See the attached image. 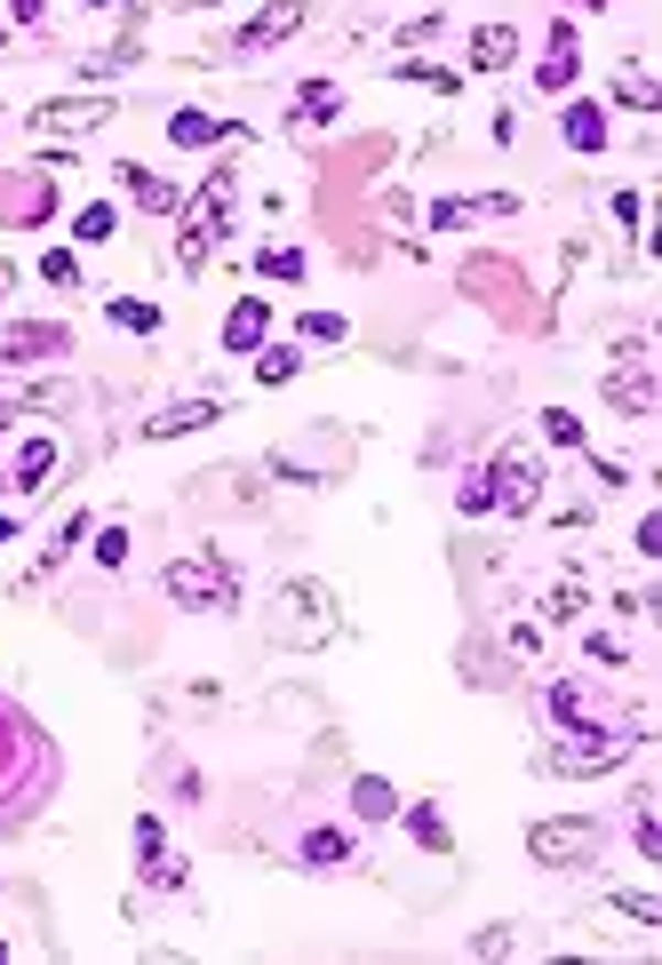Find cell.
I'll return each mask as SVG.
<instances>
[{
	"mask_svg": "<svg viewBox=\"0 0 662 965\" xmlns=\"http://www.w3.org/2000/svg\"><path fill=\"white\" fill-rule=\"evenodd\" d=\"M272 639L280 647H327V639H336V598H327V583H287L280 590Z\"/></svg>",
	"mask_w": 662,
	"mask_h": 965,
	"instance_id": "cell-1",
	"label": "cell"
},
{
	"mask_svg": "<svg viewBox=\"0 0 662 965\" xmlns=\"http://www.w3.org/2000/svg\"><path fill=\"white\" fill-rule=\"evenodd\" d=\"M527 854H535V861H551V870H575V861H590V854H599V822H590V814L535 822V830H527Z\"/></svg>",
	"mask_w": 662,
	"mask_h": 965,
	"instance_id": "cell-2",
	"label": "cell"
},
{
	"mask_svg": "<svg viewBox=\"0 0 662 965\" xmlns=\"http://www.w3.org/2000/svg\"><path fill=\"white\" fill-rule=\"evenodd\" d=\"M160 583H169L176 607H231V598H240V575H231L224 559H176Z\"/></svg>",
	"mask_w": 662,
	"mask_h": 965,
	"instance_id": "cell-3",
	"label": "cell"
},
{
	"mask_svg": "<svg viewBox=\"0 0 662 965\" xmlns=\"http://www.w3.org/2000/svg\"><path fill=\"white\" fill-rule=\"evenodd\" d=\"M224 199H231V169H216L208 176V192H200V208H192V224H184V263H192V272H200V263H208V248H216V231H224Z\"/></svg>",
	"mask_w": 662,
	"mask_h": 965,
	"instance_id": "cell-4",
	"label": "cell"
},
{
	"mask_svg": "<svg viewBox=\"0 0 662 965\" xmlns=\"http://www.w3.org/2000/svg\"><path fill=\"white\" fill-rule=\"evenodd\" d=\"M607 399L622 415H647L654 408V383H647V344H615V376H607Z\"/></svg>",
	"mask_w": 662,
	"mask_h": 965,
	"instance_id": "cell-5",
	"label": "cell"
},
{
	"mask_svg": "<svg viewBox=\"0 0 662 965\" xmlns=\"http://www.w3.org/2000/svg\"><path fill=\"white\" fill-rule=\"evenodd\" d=\"M487 479H495V503H503V511H535V495H543V463L527 455V447H511Z\"/></svg>",
	"mask_w": 662,
	"mask_h": 965,
	"instance_id": "cell-6",
	"label": "cell"
},
{
	"mask_svg": "<svg viewBox=\"0 0 662 965\" xmlns=\"http://www.w3.org/2000/svg\"><path fill=\"white\" fill-rule=\"evenodd\" d=\"M64 344H73V336H64L56 319H17L9 336H0V359H9V368H32V359H56Z\"/></svg>",
	"mask_w": 662,
	"mask_h": 965,
	"instance_id": "cell-7",
	"label": "cell"
},
{
	"mask_svg": "<svg viewBox=\"0 0 662 965\" xmlns=\"http://www.w3.org/2000/svg\"><path fill=\"white\" fill-rule=\"evenodd\" d=\"M639 750V735H607V742H558L551 767L558 774H599V767H622V758Z\"/></svg>",
	"mask_w": 662,
	"mask_h": 965,
	"instance_id": "cell-8",
	"label": "cell"
},
{
	"mask_svg": "<svg viewBox=\"0 0 662 965\" xmlns=\"http://www.w3.org/2000/svg\"><path fill=\"white\" fill-rule=\"evenodd\" d=\"M295 32H304V0H272V9H256V17H248L240 48L256 56V48H280V41H295Z\"/></svg>",
	"mask_w": 662,
	"mask_h": 965,
	"instance_id": "cell-9",
	"label": "cell"
},
{
	"mask_svg": "<svg viewBox=\"0 0 662 965\" xmlns=\"http://www.w3.org/2000/svg\"><path fill=\"white\" fill-rule=\"evenodd\" d=\"M263 336H272V304L263 295H240L224 319V351H263Z\"/></svg>",
	"mask_w": 662,
	"mask_h": 965,
	"instance_id": "cell-10",
	"label": "cell"
},
{
	"mask_svg": "<svg viewBox=\"0 0 662 965\" xmlns=\"http://www.w3.org/2000/svg\"><path fill=\"white\" fill-rule=\"evenodd\" d=\"M112 120V96H80V105H41L32 112V128H48V137H64V128H105Z\"/></svg>",
	"mask_w": 662,
	"mask_h": 965,
	"instance_id": "cell-11",
	"label": "cell"
},
{
	"mask_svg": "<svg viewBox=\"0 0 662 965\" xmlns=\"http://www.w3.org/2000/svg\"><path fill=\"white\" fill-rule=\"evenodd\" d=\"M56 471V440H24L17 447V471H0V487H17V495H41Z\"/></svg>",
	"mask_w": 662,
	"mask_h": 965,
	"instance_id": "cell-12",
	"label": "cell"
},
{
	"mask_svg": "<svg viewBox=\"0 0 662 965\" xmlns=\"http://www.w3.org/2000/svg\"><path fill=\"white\" fill-rule=\"evenodd\" d=\"M216 415H224V399H184V408H169V415L144 423V440H184V431H208Z\"/></svg>",
	"mask_w": 662,
	"mask_h": 965,
	"instance_id": "cell-13",
	"label": "cell"
},
{
	"mask_svg": "<svg viewBox=\"0 0 662 965\" xmlns=\"http://www.w3.org/2000/svg\"><path fill=\"white\" fill-rule=\"evenodd\" d=\"M575 80V24H551V48H543V73H535V88L543 96H558Z\"/></svg>",
	"mask_w": 662,
	"mask_h": 965,
	"instance_id": "cell-14",
	"label": "cell"
},
{
	"mask_svg": "<svg viewBox=\"0 0 662 965\" xmlns=\"http://www.w3.org/2000/svg\"><path fill=\"white\" fill-rule=\"evenodd\" d=\"M120 184H128V199H137V208H152V216H176V184H160L152 169H137V160L120 169Z\"/></svg>",
	"mask_w": 662,
	"mask_h": 965,
	"instance_id": "cell-15",
	"label": "cell"
},
{
	"mask_svg": "<svg viewBox=\"0 0 662 965\" xmlns=\"http://www.w3.org/2000/svg\"><path fill=\"white\" fill-rule=\"evenodd\" d=\"M558 137H567L575 152H607V112H599V105H567V120H558Z\"/></svg>",
	"mask_w": 662,
	"mask_h": 965,
	"instance_id": "cell-16",
	"label": "cell"
},
{
	"mask_svg": "<svg viewBox=\"0 0 662 965\" xmlns=\"http://www.w3.org/2000/svg\"><path fill=\"white\" fill-rule=\"evenodd\" d=\"M336 112H344L336 80H304V88H295V128H319V120H336Z\"/></svg>",
	"mask_w": 662,
	"mask_h": 965,
	"instance_id": "cell-17",
	"label": "cell"
},
{
	"mask_svg": "<svg viewBox=\"0 0 662 965\" xmlns=\"http://www.w3.org/2000/svg\"><path fill=\"white\" fill-rule=\"evenodd\" d=\"M511 56H519V32H511V24H479V41H471V64H479V73H503Z\"/></svg>",
	"mask_w": 662,
	"mask_h": 965,
	"instance_id": "cell-18",
	"label": "cell"
},
{
	"mask_svg": "<svg viewBox=\"0 0 662 965\" xmlns=\"http://www.w3.org/2000/svg\"><path fill=\"white\" fill-rule=\"evenodd\" d=\"M351 806H359V822H391V814H400V790L376 782V774H359L351 782Z\"/></svg>",
	"mask_w": 662,
	"mask_h": 965,
	"instance_id": "cell-19",
	"label": "cell"
},
{
	"mask_svg": "<svg viewBox=\"0 0 662 965\" xmlns=\"http://www.w3.org/2000/svg\"><path fill=\"white\" fill-rule=\"evenodd\" d=\"M216 137H231V128L208 120V112H176V120H169V144H184V152H200V144H216Z\"/></svg>",
	"mask_w": 662,
	"mask_h": 965,
	"instance_id": "cell-20",
	"label": "cell"
},
{
	"mask_svg": "<svg viewBox=\"0 0 662 965\" xmlns=\"http://www.w3.org/2000/svg\"><path fill=\"white\" fill-rule=\"evenodd\" d=\"M112 327H128V336H160V304H144V295H112Z\"/></svg>",
	"mask_w": 662,
	"mask_h": 965,
	"instance_id": "cell-21",
	"label": "cell"
},
{
	"mask_svg": "<svg viewBox=\"0 0 662 965\" xmlns=\"http://www.w3.org/2000/svg\"><path fill=\"white\" fill-rule=\"evenodd\" d=\"M615 96H622L631 112H662V88L639 73V64H622V73H615Z\"/></svg>",
	"mask_w": 662,
	"mask_h": 965,
	"instance_id": "cell-22",
	"label": "cell"
},
{
	"mask_svg": "<svg viewBox=\"0 0 662 965\" xmlns=\"http://www.w3.org/2000/svg\"><path fill=\"white\" fill-rule=\"evenodd\" d=\"M304 861H312V870H336V861H351V838H344V830H312Z\"/></svg>",
	"mask_w": 662,
	"mask_h": 965,
	"instance_id": "cell-23",
	"label": "cell"
},
{
	"mask_svg": "<svg viewBox=\"0 0 662 965\" xmlns=\"http://www.w3.org/2000/svg\"><path fill=\"white\" fill-rule=\"evenodd\" d=\"M295 336H304V344H344L351 327H344V312H304V319H295Z\"/></svg>",
	"mask_w": 662,
	"mask_h": 965,
	"instance_id": "cell-24",
	"label": "cell"
},
{
	"mask_svg": "<svg viewBox=\"0 0 662 965\" xmlns=\"http://www.w3.org/2000/svg\"><path fill=\"white\" fill-rule=\"evenodd\" d=\"M73 231H80V240H88V248H96V240H112V231H120V216H112V208H105V199H88V208H80V216H73Z\"/></svg>",
	"mask_w": 662,
	"mask_h": 965,
	"instance_id": "cell-25",
	"label": "cell"
},
{
	"mask_svg": "<svg viewBox=\"0 0 662 965\" xmlns=\"http://www.w3.org/2000/svg\"><path fill=\"white\" fill-rule=\"evenodd\" d=\"M41 280H48V288H80V256H73V248H48V256H41Z\"/></svg>",
	"mask_w": 662,
	"mask_h": 965,
	"instance_id": "cell-26",
	"label": "cell"
},
{
	"mask_svg": "<svg viewBox=\"0 0 662 965\" xmlns=\"http://www.w3.org/2000/svg\"><path fill=\"white\" fill-rule=\"evenodd\" d=\"M295 368H304V359H295L287 344H272V351H263V359H256V383H287Z\"/></svg>",
	"mask_w": 662,
	"mask_h": 965,
	"instance_id": "cell-27",
	"label": "cell"
},
{
	"mask_svg": "<svg viewBox=\"0 0 662 965\" xmlns=\"http://www.w3.org/2000/svg\"><path fill=\"white\" fill-rule=\"evenodd\" d=\"M256 263H263V280H304V256L295 248H263Z\"/></svg>",
	"mask_w": 662,
	"mask_h": 965,
	"instance_id": "cell-28",
	"label": "cell"
},
{
	"mask_svg": "<svg viewBox=\"0 0 662 965\" xmlns=\"http://www.w3.org/2000/svg\"><path fill=\"white\" fill-rule=\"evenodd\" d=\"M455 503H463V511H495V479H487V471H471V479L455 487Z\"/></svg>",
	"mask_w": 662,
	"mask_h": 965,
	"instance_id": "cell-29",
	"label": "cell"
},
{
	"mask_svg": "<svg viewBox=\"0 0 662 965\" xmlns=\"http://www.w3.org/2000/svg\"><path fill=\"white\" fill-rule=\"evenodd\" d=\"M543 431H551L558 447H583V415H567V408H551V415H543Z\"/></svg>",
	"mask_w": 662,
	"mask_h": 965,
	"instance_id": "cell-30",
	"label": "cell"
},
{
	"mask_svg": "<svg viewBox=\"0 0 662 965\" xmlns=\"http://www.w3.org/2000/svg\"><path fill=\"white\" fill-rule=\"evenodd\" d=\"M408 830H415V838H423V846H432V854L447 846V822H439L432 806H415V814H408Z\"/></svg>",
	"mask_w": 662,
	"mask_h": 965,
	"instance_id": "cell-31",
	"label": "cell"
},
{
	"mask_svg": "<svg viewBox=\"0 0 662 965\" xmlns=\"http://www.w3.org/2000/svg\"><path fill=\"white\" fill-rule=\"evenodd\" d=\"M615 910L639 918V925H662V902H654V893H615Z\"/></svg>",
	"mask_w": 662,
	"mask_h": 965,
	"instance_id": "cell-32",
	"label": "cell"
},
{
	"mask_svg": "<svg viewBox=\"0 0 662 965\" xmlns=\"http://www.w3.org/2000/svg\"><path fill=\"white\" fill-rule=\"evenodd\" d=\"M137 854H144V870H152V861H160V854H169V838H160V822H152V814L137 822Z\"/></svg>",
	"mask_w": 662,
	"mask_h": 965,
	"instance_id": "cell-33",
	"label": "cell"
},
{
	"mask_svg": "<svg viewBox=\"0 0 662 965\" xmlns=\"http://www.w3.org/2000/svg\"><path fill=\"white\" fill-rule=\"evenodd\" d=\"M551 711L567 718V726H583V686H551Z\"/></svg>",
	"mask_w": 662,
	"mask_h": 965,
	"instance_id": "cell-34",
	"label": "cell"
},
{
	"mask_svg": "<svg viewBox=\"0 0 662 965\" xmlns=\"http://www.w3.org/2000/svg\"><path fill=\"white\" fill-rule=\"evenodd\" d=\"M96 559H105V567H120V559H128V527H105V535H96Z\"/></svg>",
	"mask_w": 662,
	"mask_h": 965,
	"instance_id": "cell-35",
	"label": "cell"
},
{
	"mask_svg": "<svg viewBox=\"0 0 662 965\" xmlns=\"http://www.w3.org/2000/svg\"><path fill=\"white\" fill-rule=\"evenodd\" d=\"M639 551H647V559H662V519H654V511L639 519Z\"/></svg>",
	"mask_w": 662,
	"mask_h": 965,
	"instance_id": "cell-36",
	"label": "cell"
},
{
	"mask_svg": "<svg viewBox=\"0 0 662 965\" xmlns=\"http://www.w3.org/2000/svg\"><path fill=\"white\" fill-rule=\"evenodd\" d=\"M639 854H662V822H654L647 806H639Z\"/></svg>",
	"mask_w": 662,
	"mask_h": 965,
	"instance_id": "cell-37",
	"label": "cell"
},
{
	"mask_svg": "<svg viewBox=\"0 0 662 965\" xmlns=\"http://www.w3.org/2000/svg\"><path fill=\"white\" fill-rule=\"evenodd\" d=\"M9 9H17V17H24V24H32V17H41V0H9Z\"/></svg>",
	"mask_w": 662,
	"mask_h": 965,
	"instance_id": "cell-38",
	"label": "cell"
},
{
	"mask_svg": "<svg viewBox=\"0 0 662 965\" xmlns=\"http://www.w3.org/2000/svg\"><path fill=\"white\" fill-rule=\"evenodd\" d=\"M80 9H112V0H80Z\"/></svg>",
	"mask_w": 662,
	"mask_h": 965,
	"instance_id": "cell-39",
	"label": "cell"
},
{
	"mask_svg": "<svg viewBox=\"0 0 662 965\" xmlns=\"http://www.w3.org/2000/svg\"><path fill=\"white\" fill-rule=\"evenodd\" d=\"M583 9H607V0H583Z\"/></svg>",
	"mask_w": 662,
	"mask_h": 965,
	"instance_id": "cell-40",
	"label": "cell"
},
{
	"mask_svg": "<svg viewBox=\"0 0 662 965\" xmlns=\"http://www.w3.org/2000/svg\"><path fill=\"white\" fill-rule=\"evenodd\" d=\"M0 41H9V24H0Z\"/></svg>",
	"mask_w": 662,
	"mask_h": 965,
	"instance_id": "cell-41",
	"label": "cell"
}]
</instances>
